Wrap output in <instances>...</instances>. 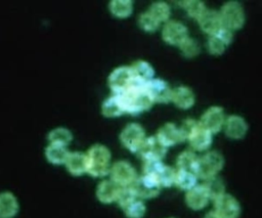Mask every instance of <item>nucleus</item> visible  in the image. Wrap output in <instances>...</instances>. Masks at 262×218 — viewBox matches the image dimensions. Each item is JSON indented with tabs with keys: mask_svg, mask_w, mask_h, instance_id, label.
<instances>
[{
	"mask_svg": "<svg viewBox=\"0 0 262 218\" xmlns=\"http://www.w3.org/2000/svg\"><path fill=\"white\" fill-rule=\"evenodd\" d=\"M216 36H218L220 38V40L227 46L231 43L232 41V31L226 29V28H221L217 34H215Z\"/></svg>",
	"mask_w": 262,
	"mask_h": 218,
	"instance_id": "obj_39",
	"label": "nucleus"
},
{
	"mask_svg": "<svg viewBox=\"0 0 262 218\" xmlns=\"http://www.w3.org/2000/svg\"><path fill=\"white\" fill-rule=\"evenodd\" d=\"M72 139H73V135L71 131L63 127L55 128L48 133L49 143H52V144L68 146L72 141Z\"/></svg>",
	"mask_w": 262,
	"mask_h": 218,
	"instance_id": "obj_29",
	"label": "nucleus"
},
{
	"mask_svg": "<svg viewBox=\"0 0 262 218\" xmlns=\"http://www.w3.org/2000/svg\"><path fill=\"white\" fill-rule=\"evenodd\" d=\"M129 68L131 71L133 83L143 85L154 79V68L145 60H136Z\"/></svg>",
	"mask_w": 262,
	"mask_h": 218,
	"instance_id": "obj_18",
	"label": "nucleus"
},
{
	"mask_svg": "<svg viewBox=\"0 0 262 218\" xmlns=\"http://www.w3.org/2000/svg\"><path fill=\"white\" fill-rule=\"evenodd\" d=\"M111 180L121 187L130 186L137 177L135 169L127 161H118L111 166L110 172Z\"/></svg>",
	"mask_w": 262,
	"mask_h": 218,
	"instance_id": "obj_8",
	"label": "nucleus"
},
{
	"mask_svg": "<svg viewBox=\"0 0 262 218\" xmlns=\"http://www.w3.org/2000/svg\"><path fill=\"white\" fill-rule=\"evenodd\" d=\"M179 129L183 140H187L194 150L203 151L210 147L212 143V134L204 129L195 120H185Z\"/></svg>",
	"mask_w": 262,
	"mask_h": 218,
	"instance_id": "obj_2",
	"label": "nucleus"
},
{
	"mask_svg": "<svg viewBox=\"0 0 262 218\" xmlns=\"http://www.w3.org/2000/svg\"><path fill=\"white\" fill-rule=\"evenodd\" d=\"M69 152L70 151L68 150L67 146L58 144L49 143V145L45 148V157L47 161L53 165L64 164Z\"/></svg>",
	"mask_w": 262,
	"mask_h": 218,
	"instance_id": "obj_26",
	"label": "nucleus"
},
{
	"mask_svg": "<svg viewBox=\"0 0 262 218\" xmlns=\"http://www.w3.org/2000/svg\"><path fill=\"white\" fill-rule=\"evenodd\" d=\"M223 127L226 135L232 139L243 138L248 131V124L246 121L236 115L229 116L227 119H225Z\"/></svg>",
	"mask_w": 262,
	"mask_h": 218,
	"instance_id": "obj_19",
	"label": "nucleus"
},
{
	"mask_svg": "<svg viewBox=\"0 0 262 218\" xmlns=\"http://www.w3.org/2000/svg\"><path fill=\"white\" fill-rule=\"evenodd\" d=\"M224 28L233 31L239 30L245 24V12L242 5L235 1L225 3L219 12Z\"/></svg>",
	"mask_w": 262,
	"mask_h": 218,
	"instance_id": "obj_5",
	"label": "nucleus"
},
{
	"mask_svg": "<svg viewBox=\"0 0 262 218\" xmlns=\"http://www.w3.org/2000/svg\"><path fill=\"white\" fill-rule=\"evenodd\" d=\"M147 12L154 18H156L159 23L167 21L170 17V14H171L170 6L165 2H156V3H154L149 7V10Z\"/></svg>",
	"mask_w": 262,
	"mask_h": 218,
	"instance_id": "obj_32",
	"label": "nucleus"
},
{
	"mask_svg": "<svg viewBox=\"0 0 262 218\" xmlns=\"http://www.w3.org/2000/svg\"><path fill=\"white\" fill-rule=\"evenodd\" d=\"M64 165L72 175L80 176L87 172L86 155L80 151H70L64 162Z\"/></svg>",
	"mask_w": 262,
	"mask_h": 218,
	"instance_id": "obj_24",
	"label": "nucleus"
},
{
	"mask_svg": "<svg viewBox=\"0 0 262 218\" xmlns=\"http://www.w3.org/2000/svg\"><path fill=\"white\" fill-rule=\"evenodd\" d=\"M128 218H142L145 215L146 207L142 201L135 199L123 208Z\"/></svg>",
	"mask_w": 262,
	"mask_h": 218,
	"instance_id": "obj_33",
	"label": "nucleus"
},
{
	"mask_svg": "<svg viewBox=\"0 0 262 218\" xmlns=\"http://www.w3.org/2000/svg\"><path fill=\"white\" fill-rule=\"evenodd\" d=\"M110 10L117 17H128L132 13V2L128 0H114L110 3Z\"/></svg>",
	"mask_w": 262,
	"mask_h": 218,
	"instance_id": "obj_31",
	"label": "nucleus"
},
{
	"mask_svg": "<svg viewBox=\"0 0 262 218\" xmlns=\"http://www.w3.org/2000/svg\"><path fill=\"white\" fill-rule=\"evenodd\" d=\"M121 186L116 184L114 181L103 180L96 188V197L102 204H112L117 201Z\"/></svg>",
	"mask_w": 262,
	"mask_h": 218,
	"instance_id": "obj_23",
	"label": "nucleus"
},
{
	"mask_svg": "<svg viewBox=\"0 0 262 218\" xmlns=\"http://www.w3.org/2000/svg\"><path fill=\"white\" fill-rule=\"evenodd\" d=\"M133 83L129 67H120L115 69L108 77V86L118 95L123 93Z\"/></svg>",
	"mask_w": 262,
	"mask_h": 218,
	"instance_id": "obj_12",
	"label": "nucleus"
},
{
	"mask_svg": "<svg viewBox=\"0 0 262 218\" xmlns=\"http://www.w3.org/2000/svg\"><path fill=\"white\" fill-rule=\"evenodd\" d=\"M154 102L167 103L171 98V89L167 82L161 79H151L144 84Z\"/></svg>",
	"mask_w": 262,
	"mask_h": 218,
	"instance_id": "obj_15",
	"label": "nucleus"
},
{
	"mask_svg": "<svg viewBox=\"0 0 262 218\" xmlns=\"http://www.w3.org/2000/svg\"><path fill=\"white\" fill-rule=\"evenodd\" d=\"M180 50L186 57H193L200 53V46L192 38H186L180 45Z\"/></svg>",
	"mask_w": 262,
	"mask_h": 218,
	"instance_id": "obj_35",
	"label": "nucleus"
},
{
	"mask_svg": "<svg viewBox=\"0 0 262 218\" xmlns=\"http://www.w3.org/2000/svg\"><path fill=\"white\" fill-rule=\"evenodd\" d=\"M198 21L202 31L210 36L217 34L218 31L223 28L219 12L212 9H206L198 18Z\"/></svg>",
	"mask_w": 262,
	"mask_h": 218,
	"instance_id": "obj_17",
	"label": "nucleus"
},
{
	"mask_svg": "<svg viewBox=\"0 0 262 218\" xmlns=\"http://www.w3.org/2000/svg\"><path fill=\"white\" fill-rule=\"evenodd\" d=\"M206 189L210 200H216L223 193H225V185L221 178L214 176L205 180V183L202 184Z\"/></svg>",
	"mask_w": 262,
	"mask_h": 218,
	"instance_id": "obj_28",
	"label": "nucleus"
},
{
	"mask_svg": "<svg viewBox=\"0 0 262 218\" xmlns=\"http://www.w3.org/2000/svg\"><path fill=\"white\" fill-rule=\"evenodd\" d=\"M224 165L223 157L217 151H210L198 159L194 174L198 178L206 180L208 178L217 176Z\"/></svg>",
	"mask_w": 262,
	"mask_h": 218,
	"instance_id": "obj_4",
	"label": "nucleus"
},
{
	"mask_svg": "<svg viewBox=\"0 0 262 218\" xmlns=\"http://www.w3.org/2000/svg\"><path fill=\"white\" fill-rule=\"evenodd\" d=\"M225 116L223 108L220 106H211L202 115L199 124L211 134H214L223 128Z\"/></svg>",
	"mask_w": 262,
	"mask_h": 218,
	"instance_id": "obj_11",
	"label": "nucleus"
},
{
	"mask_svg": "<svg viewBox=\"0 0 262 218\" xmlns=\"http://www.w3.org/2000/svg\"><path fill=\"white\" fill-rule=\"evenodd\" d=\"M204 218H220L214 211H210V212H208L206 215H205V217Z\"/></svg>",
	"mask_w": 262,
	"mask_h": 218,
	"instance_id": "obj_40",
	"label": "nucleus"
},
{
	"mask_svg": "<svg viewBox=\"0 0 262 218\" xmlns=\"http://www.w3.org/2000/svg\"><path fill=\"white\" fill-rule=\"evenodd\" d=\"M166 151L167 148L157 139L156 136L146 137L138 150L140 157L144 160V162L162 161V159L166 155Z\"/></svg>",
	"mask_w": 262,
	"mask_h": 218,
	"instance_id": "obj_14",
	"label": "nucleus"
},
{
	"mask_svg": "<svg viewBox=\"0 0 262 218\" xmlns=\"http://www.w3.org/2000/svg\"><path fill=\"white\" fill-rule=\"evenodd\" d=\"M86 155L87 173L93 177H103L111 169V151L102 144L92 145Z\"/></svg>",
	"mask_w": 262,
	"mask_h": 218,
	"instance_id": "obj_3",
	"label": "nucleus"
},
{
	"mask_svg": "<svg viewBox=\"0 0 262 218\" xmlns=\"http://www.w3.org/2000/svg\"><path fill=\"white\" fill-rule=\"evenodd\" d=\"M199 157L191 150H185L181 152L176 161L178 170H185L194 173Z\"/></svg>",
	"mask_w": 262,
	"mask_h": 218,
	"instance_id": "obj_30",
	"label": "nucleus"
},
{
	"mask_svg": "<svg viewBox=\"0 0 262 218\" xmlns=\"http://www.w3.org/2000/svg\"><path fill=\"white\" fill-rule=\"evenodd\" d=\"M137 199H152L161 190L160 184L150 176L145 174L137 176L129 186Z\"/></svg>",
	"mask_w": 262,
	"mask_h": 218,
	"instance_id": "obj_9",
	"label": "nucleus"
},
{
	"mask_svg": "<svg viewBox=\"0 0 262 218\" xmlns=\"http://www.w3.org/2000/svg\"><path fill=\"white\" fill-rule=\"evenodd\" d=\"M138 23L140 28L145 32H155L160 26V23L156 18H154L148 12L141 13L138 18Z\"/></svg>",
	"mask_w": 262,
	"mask_h": 218,
	"instance_id": "obj_36",
	"label": "nucleus"
},
{
	"mask_svg": "<svg viewBox=\"0 0 262 218\" xmlns=\"http://www.w3.org/2000/svg\"><path fill=\"white\" fill-rule=\"evenodd\" d=\"M170 101L179 108L187 110L194 103V94L190 88L186 86H179L171 91Z\"/></svg>",
	"mask_w": 262,
	"mask_h": 218,
	"instance_id": "obj_22",
	"label": "nucleus"
},
{
	"mask_svg": "<svg viewBox=\"0 0 262 218\" xmlns=\"http://www.w3.org/2000/svg\"><path fill=\"white\" fill-rule=\"evenodd\" d=\"M19 211L17 198L11 191L0 192V218H13Z\"/></svg>",
	"mask_w": 262,
	"mask_h": 218,
	"instance_id": "obj_21",
	"label": "nucleus"
},
{
	"mask_svg": "<svg viewBox=\"0 0 262 218\" xmlns=\"http://www.w3.org/2000/svg\"><path fill=\"white\" fill-rule=\"evenodd\" d=\"M207 47L211 54L220 55L224 52L226 45L220 40V38L218 36L213 35V36H210V38L208 39Z\"/></svg>",
	"mask_w": 262,
	"mask_h": 218,
	"instance_id": "obj_37",
	"label": "nucleus"
},
{
	"mask_svg": "<svg viewBox=\"0 0 262 218\" xmlns=\"http://www.w3.org/2000/svg\"><path fill=\"white\" fill-rule=\"evenodd\" d=\"M162 36L165 42L170 45H180L188 38L187 28L177 20L167 21L163 28Z\"/></svg>",
	"mask_w": 262,
	"mask_h": 218,
	"instance_id": "obj_13",
	"label": "nucleus"
},
{
	"mask_svg": "<svg viewBox=\"0 0 262 218\" xmlns=\"http://www.w3.org/2000/svg\"><path fill=\"white\" fill-rule=\"evenodd\" d=\"M179 4H181V6L185 8L187 14L190 17L195 18L196 20L207 9L202 1H181L179 2Z\"/></svg>",
	"mask_w": 262,
	"mask_h": 218,
	"instance_id": "obj_34",
	"label": "nucleus"
},
{
	"mask_svg": "<svg viewBox=\"0 0 262 218\" xmlns=\"http://www.w3.org/2000/svg\"><path fill=\"white\" fill-rule=\"evenodd\" d=\"M145 132L137 123L128 124L121 132L120 139L122 144L133 152H138L143 141L145 140Z\"/></svg>",
	"mask_w": 262,
	"mask_h": 218,
	"instance_id": "obj_7",
	"label": "nucleus"
},
{
	"mask_svg": "<svg viewBox=\"0 0 262 218\" xmlns=\"http://www.w3.org/2000/svg\"><path fill=\"white\" fill-rule=\"evenodd\" d=\"M157 139L167 148L184 141L179 127L173 123H166L157 132Z\"/></svg>",
	"mask_w": 262,
	"mask_h": 218,
	"instance_id": "obj_16",
	"label": "nucleus"
},
{
	"mask_svg": "<svg viewBox=\"0 0 262 218\" xmlns=\"http://www.w3.org/2000/svg\"><path fill=\"white\" fill-rule=\"evenodd\" d=\"M101 112L102 115L106 118H116L125 114L122 101L116 94L104 100L101 105Z\"/></svg>",
	"mask_w": 262,
	"mask_h": 218,
	"instance_id": "obj_25",
	"label": "nucleus"
},
{
	"mask_svg": "<svg viewBox=\"0 0 262 218\" xmlns=\"http://www.w3.org/2000/svg\"><path fill=\"white\" fill-rule=\"evenodd\" d=\"M137 199L136 195L134 194V192L132 191V189L129 186L126 187H121L118 198H117V203L119 204V206L123 209L126 205H128L130 202H132L133 200Z\"/></svg>",
	"mask_w": 262,
	"mask_h": 218,
	"instance_id": "obj_38",
	"label": "nucleus"
},
{
	"mask_svg": "<svg viewBox=\"0 0 262 218\" xmlns=\"http://www.w3.org/2000/svg\"><path fill=\"white\" fill-rule=\"evenodd\" d=\"M143 174L152 177L161 187H170L174 183L175 170L162 161H147L143 166Z\"/></svg>",
	"mask_w": 262,
	"mask_h": 218,
	"instance_id": "obj_6",
	"label": "nucleus"
},
{
	"mask_svg": "<svg viewBox=\"0 0 262 218\" xmlns=\"http://www.w3.org/2000/svg\"><path fill=\"white\" fill-rule=\"evenodd\" d=\"M210 201V198L204 188V186L195 185L191 189L187 190L185 194L186 205L192 210H202L204 209Z\"/></svg>",
	"mask_w": 262,
	"mask_h": 218,
	"instance_id": "obj_20",
	"label": "nucleus"
},
{
	"mask_svg": "<svg viewBox=\"0 0 262 218\" xmlns=\"http://www.w3.org/2000/svg\"><path fill=\"white\" fill-rule=\"evenodd\" d=\"M120 97L125 113L138 115L147 111L152 105L154 101L147 92L144 84L132 83L123 93L118 94Z\"/></svg>",
	"mask_w": 262,
	"mask_h": 218,
	"instance_id": "obj_1",
	"label": "nucleus"
},
{
	"mask_svg": "<svg viewBox=\"0 0 262 218\" xmlns=\"http://www.w3.org/2000/svg\"><path fill=\"white\" fill-rule=\"evenodd\" d=\"M177 187L183 190H189L198 185V177L193 172L185 170H176L174 176V183Z\"/></svg>",
	"mask_w": 262,
	"mask_h": 218,
	"instance_id": "obj_27",
	"label": "nucleus"
},
{
	"mask_svg": "<svg viewBox=\"0 0 262 218\" xmlns=\"http://www.w3.org/2000/svg\"><path fill=\"white\" fill-rule=\"evenodd\" d=\"M214 212L220 218H238L241 206L238 201L228 193H223L214 200Z\"/></svg>",
	"mask_w": 262,
	"mask_h": 218,
	"instance_id": "obj_10",
	"label": "nucleus"
}]
</instances>
